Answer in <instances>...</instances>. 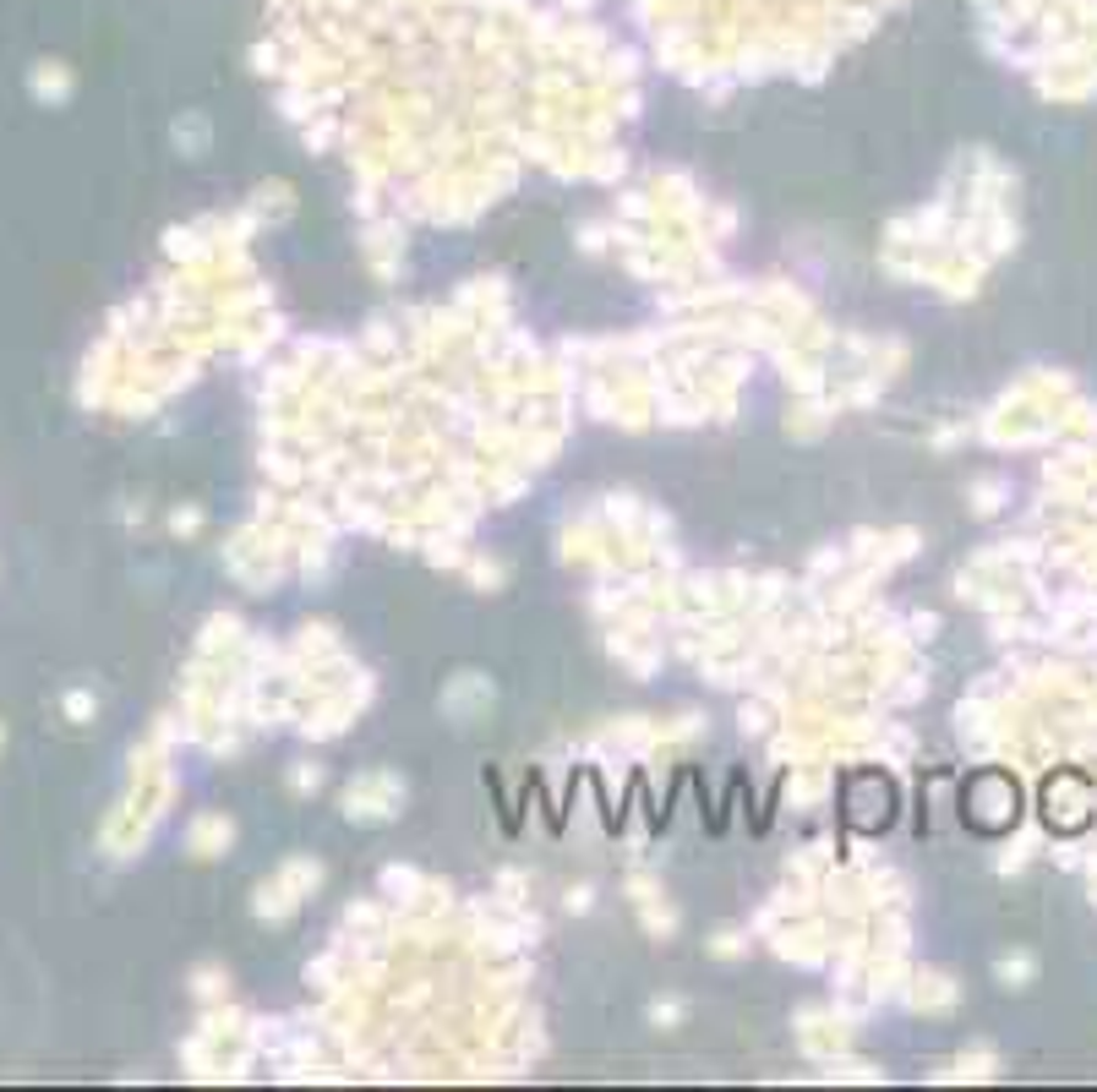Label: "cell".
<instances>
[{"label": "cell", "instance_id": "6da1fadb", "mask_svg": "<svg viewBox=\"0 0 1097 1092\" xmlns=\"http://www.w3.org/2000/svg\"><path fill=\"white\" fill-rule=\"evenodd\" d=\"M34 88L44 93V99H60V93H67V72H55V67H39V72H34Z\"/></svg>", "mask_w": 1097, "mask_h": 1092}]
</instances>
